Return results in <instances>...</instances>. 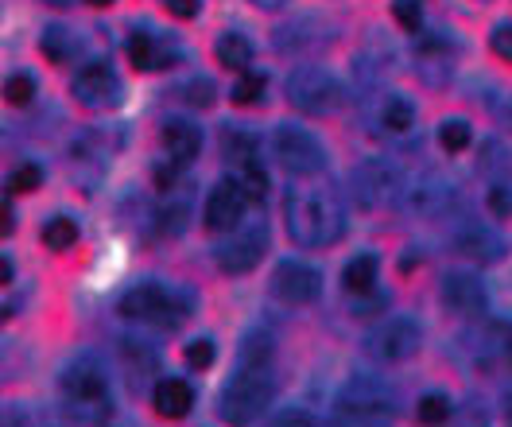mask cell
<instances>
[{
    "label": "cell",
    "instance_id": "obj_33",
    "mask_svg": "<svg viewBox=\"0 0 512 427\" xmlns=\"http://www.w3.org/2000/svg\"><path fill=\"white\" fill-rule=\"evenodd\" d=\"M470 140H474V129H470L466 121H443V125H439V144H443L447 152H466Z\"/></svg>",
    "mask_w": 512,
    "mask_h": 427
},
{
    "label": "cell",
    "instance_id": "obj_45",
    "mask_svg": "<svg viewBox=\"0 0 512 427\" xmlns=\"http://www.w3.org/2000/svg\"><path fill=\"white\" fill-rule=\"evenodd\" d=\"M501 408H505V416L512 420V393H505V400H501Z\"/></svg>",
    "mask_w": 512,
    "mask_h": 427
},
{
    "label": "cell",
    "instance_id": "obj_9",
    "mask_svg": "<svg viewBox=\"0 0 512 427\" xmlns=\"http://www.w3.org/2000/svg\"><path fill=\"white\" fill-rule=\"evenodd\" d=\"M450 202H454V187H450V179L435 175V171H423L400 191V206L412 218H439L450 210Z\"/></svg>",
    "mask_w": 512,
    "mask_h": 427
},
{
    "label": "cell",
    "instance_id": "obj_36",
    "mask_svg": "<svg viewBox=\"0 0 512 427\" xmlns=\"http://www.w3.org/2000/svg\"><path fill=\"white\" fill-rule=\"evenodd\" d=\"M392 12H396V20H400V28L419 32V24H423V4H419V0H392Z\"/></svg>",
    "mask_w": 512,
    "mask_h": 427
},
{
    "label": "cell",
    "instance_id": "obj_15",
    "mask_svg": "<svg viewBox=\"0 0 512 427\" xmlns=\"http://www.w3.org/2000/svg\"><path fill=\"white\" fill-rule=\"evenodd\" d=\"M245 206H249V195L241 191L237 179H222L210 198H206V230L214 233H229L237 230V222L245 218Z\"/></svg>",
    "mask_w": 512,
    "mask_h": 427
},
{
    "label": "cell",
    "instance_id": "obj_27",
    "mask_svg": "<svg viewBox=\"0 0 512 427\" xmlns=\"http://www.w3.org/2000/svg\"><path fill=\"white\" fill-rule=\"evenodd\" d=\"M241 365H272V334L268 330H253L241 342Z\"/></svg>",
    "mask_w": 512,
    "mask_h": 427
},
{
    "label": "cell",
    "instance_id": "obj_2",
    "mask_svg": "<svg viewBox=\"0 0 512 427\" xmlns=\"http://www.w3.org/2000/svg\"><path fill=\"white\" fill-rule=\"evenodd\" d=\"M121 315L128 323H148V327L175 330L179 323H187L191 315V296L179 292V288H167V284H136L121 296Z\"/></svg>",
    "mask_w": 512,
    "mask_h": 427
},
{
    "label": "cell",
    "instance_id": "obj_46",
    "mask_svg": "<svg viewBox=\"0 0 512 427\" xmlns=\"http://www.w3.org/2000/svg\"><path fill=\"white\" fill-rule=\"evenodd\" d=\"M47 4H55V8H70L74 0H47Z\"/></svg>",
    "mask_w": 512,
    "mask_h": 427
},
{
    "label": "cell",
    "instance_id": "obj_12",
    "mask_svg": "<svg viewBox=\"0 0 512 427\" xmlns=\"http://www.w3.org/2000/svg\"><path fill=\"white\" fill-rule=\"evenodd\" d=\"M70 90H74V98L82 101V105H90V109H109V105L121 101V78L113 74L109 63H86L78 66Z\"/></svg>",
    "mask_w": 512,
    "mask_h": 427
},
{
    "label": "cell",
    "instance_id": "obj_5",
    "mask_svg": "<svg viewBox=\"0 0 512 427\" xmlns=\"http://www.w3.org/2000/svg\"><path fill=\"white\" fill-rule=\"evenodd\" d=\"M334 408H338V420L377 424V420H392L396 416V393L384 381H377V377H353V381L342 385Z\"/></svg>",
    "mask_w": 512,
    "mask_h": 427
},
{
    "label": "cell",
    "instance_id": "obj_28",
    "mask_svg": "<svg viewBox=\"0 0 512 427\" xmlns=\"http://www.w3.org/2000/svg\"><path fill=\"white\" fill-rule=\"evenodd\" d=\"M74 241H78V222H74V218H51V222L43 226V245H47V249H59V253H63Z\"/></svg>",
    "mask_w": 512,
    "mask_h": 427
},
{
    "label": "cell",
    "instance_id": "obj_39",
    "mask_svg": "<svg viewBox=\"0 0 512 427\" xmlns=\"http://www.w3.org/2000/svg\"><path fill=\"white\" fill-rule=\"evenodd\" d=\"M489 210H493V218H509L512 214V191L505 183H493L489 187Z\"/></svg>",
    "mask_w": 512,
    "mask_h": 427
},
{
    "label": "cell",
    "instance_id": "obj_44",
    "mask_svg": "<svg viewBox=\"0 0 512 427\" xmlns=\"http://www.w3.org/2000/svg\"><path fill=\"white\" fill-rule=\"evenodd\" d=\"M280 424H307V416H299V412H284V416H280Z\"/></svg>",
    "mask_w": 512,
    "mask_h": 427
},
{
    "label": "cell",
    "instance_id": "obj_4",
    "mask_svg": "<svg viewBox=\"0 0 512 427\" xmlns=\"http://www.w3.org/2000/svg\"><path fill=\"white\" fill-rule=\"evenodd\" d=\"M63 396L78 420H109V412H113V404H109V377H105V369L94 358H78V362L66 365Z\"/></svg>",
    "mask_w": 512,
    "mask_h": 427
},
{
    "label": "cell",
    "instance_id": "obj_19",
    "mask_svg": "<svg viewBox=\"0 0 512 427\" xmlns=\"http://www.w3.org/2000/svg\"><path fill=\"white\" fill-rule=\"evenodd\" d=\"M481 358L485 365L512 369V319H493L481 334Z\"/></svg>",
    "mask_w": 512,
    "mask_h": 427
},
{
    "label": "cell",
    "instance_id": "obj_14",
    "mask_svg": "<svg viewBox=\"0 0 512 427\" xmlns=\"http://www.w3.org/2000/svg\"><path fill=\"white\" fill-rule=\"evenodd\" d=\"M439 296L462 319H478V315H485V307H489V292H485V284H481L474 272H447Z\"/></svg>",
    "mask_w": 512,
    "mask_h": 427
},
{
    "label": "cell",
    "instance_id": "obj_32",
    "mask_svg": "<svg viewBox=\"0 0 512 427\" xmlns=\"http://www.w3.org/2000/svg\"><path fill=\"white\" fill-rule=\"evenodd\" d=\"M264 90H268L264 74H241V82L229 90V98L237 101V105H260V101H264Z\"/></svg>",
    "mask_w": 512,
    "mask_h": 427
},
{
    "label": "cell",
    "instance_id": "obj_25",
    "mask_svg": "<svg viewBox=\"0 0 512 427\" xmlns=\"http://www.w3.org/2000/svg\"><path fill=\"white\" fill-rule=\"evenodd\" d=\"M43 55L51 59V63H70V55L78 51V39H74V32L70 28H59V24H51L47 32H43Z\"/></svg>",
    "mask_w": 512,
    "mask_h": 427
},
{
    "label": "cell",
    "instance_id": "obj_37",
    "mask_svg": "<svg viewBox=\"0 0 512 427\" xmlns=\"http://www.w3.org/2000/svg\"><path fill=\"white\" fill-rule=\"evenodd\" d=\"M183 358H187V365H194V369H210V365H214V342H210V338H198V342L187 346Z\"/></svg>",
    "mask_w": 512,
    "mask_h": 427
},
{
    "label": "cell",
    "instance_id": "obj_24",
    "mask_svg": "<svg viewBox=\"0 0 512 427\" xmlns=\"http://www.w3.org/2000/svg\"><path fill=\"white\" fill-rule=\"evenodd\" d=\"M222 152H225V160H233V167L256 164V136L245 132L241 125H229V129L222 132Z\"/></svg>",
    "mask_w": 512,
    "mask_h": 427
},
{
    "label": "cell",
    "instance_id": "obj_8",
    "mask_svg": "<svg viewBox=\"0 0 512 427\" xmlns=\"http://www.w3.org/2000/svg\"><path fill=\"white\" fill-rule=\"evenodd\" d=\"M423 346V327L408 315H392L365 334V350L377 362H408Z\"/></svg>",
    "mask_w": 512,
    "mask_h": 427
},
{
    "label": "cell",
    "instance_id": "obj_21",
    "mask_svg": "<svg viewBox=\"0 0 512 427\" xmlns=\"http://www.w3.org/2000/svg\"><path fill=\"white\" fill-rule=\"evenodd\" d=\"M381 125H384V132H392V136H404V132L416 129V105H412V98L388 94L381 105Z\"/></svg>",
    "mask_w": 512,
    "mask_h": 427
},
{
    "label": "cell",
    "instance_id": "obj_3",
    "mask_svg": "<svg viewBox=\"0 0 512 427\" xmlns=\"http://www.w3.org/2000/svg\"><path fill=\"white\" fill-rule=\"evenodd\" d=\"M272 396H276L272 365H237V373L222 389L218 412L229 424H249L256 416H264V408H272Z\"/></svg>",
    "mask_w": 512,
    "mask_h": 427
},
{
    "label": "cell",
    "instance_id": "obj_23",
    "mask_svg": "<svg viewBox=\"0 0 512 427\" xmlns=\"http://www.w3.org/2000/svg\"><path fill=\"white\" fill-rule=\"evenodd\" d=\"M128 59L136 70H160L163 59H167V51L160 47V39L148 32H132L128 35Z\"/></svg>",
    "mask_w": 512,
    "mask_h": 427
},
{
    "label": "cell",
    "instance_id": "obj_26",
    "mask_svg": "<svg viewBox=\"0 0 512 427\" xmlns=\"http://www.w3.org/2000/svg\"><path fill=\"white\" fill-rule=\"evenodd\" d=\"M121 362H125V369L132 373L128 381H144V373H152L156 369V354L144 346V342H121Z\"/></svg>",
    "mask_w": 512,
    "mask_h": 427
},
{
    "label": "cell",
    "instance_id": "obj_18",
    "mask_svg": "<svg viewBox=\"0 0 512 427\" xmlns=\"http://www.w3.org/2000/svg\"><path fill=\"white\" fill-rule=\"evenodd\" d=\"M194 408V389L183 377H163L156 385V412L167 420H183Z\"/></svg>",
    "mask_w": 512,
    "mask_h": 427
},
{
    "label": "cell",
    "instance_id": "obj_34",
    "mask_svg": "<svg viewBox=\"0 0 512 427\" xmlns=\"http://www.w3.org/2000/svg\"><path fill=\"white\" fill-rule=\"evenodd\" d=\"M32 98H35L32 74H8L4 78V101L8 105H32Z\"/></svg>",
    "mask_w": 512,
    "mask_h": 427
},
{
    "label": "cell",
    "instance_id": "obj_43",
    "mask_svg": "<svg viewBox=\"0 0 512 427\" xmlns=\"http://www.w3.org/2000/svg\"><path fill=\"white\" fill-rule=\"evenodd\" d=\"M256 8H264V12H276V8H284L288 0H253Z\"/></svg>",
    "mask_w": 512,
    "mask_h": 427
},
{
    "label": "cell",
    "instance_id": "obj_20",
    "mask_svg": "<svg viewBox=\"0 0 512 427\" xmlns=\"http://www.w3.org/2000/svg\"><path fill=\"white\" fill-rule=\"evenodd\" d=\"M377 272H381L377 257H373V253H361V257H353V261L342 268V284H346L350 296H369L373 284H377Z\"/></svg>",
    "mask_w": 512,
    "mask_h": 427
},
{
    "label": "cell",
    "instance_id": "obj_16",
    "mask_svg": "<svg viewBox=\"0 0 512 427\" xmlns=\"http://www.w3.org/2000/svg\"><path fill=\"white\" fill-rule=\"evenodd\" d=\"M454 249L478 264H493L505 257V241H501V233L493 230V226H481V222H466L462 230L454 233Z\"/></svg>",
    "mask_w": 512,
    "mask_h": 427
},
{
    "label": "cell",
    "instance_id": "obj_35",
    "mask_svg": "<svg viewBox=\"0 0 512 427\" xmlns=\"http://www.w3.org/2000/svg\"><path fill=\"white\" fill-rule=\"evenodd\" d=\"M416 416L423 420V424H443L450 416V400L443 393H427V396H419V408H416Z\"/></svg>",
    "mask_w": 512,
    "mask_h": 427
},
{
    "label": "cell",
    "instance_id": "obj_49",
    "mask_svg": "<svg viewBox=\"0 0 512 427\" xmlns=\"http://www.w3.org/2000/svg\"><path fill=\"white\" fill-rule=\"evenodd\" d=\"M4 315H8V311H4V307H0V323H4Z\"/></svg>",
    "mask_w": 512,
    "mask_h": 427
},
{
    "label": "cell",
    "instance_id": "obj_29",
    "mask_svg": "<svg viewBox=\"0 0 512 427\" xmlns=\"http://www.w3.org/2000/svg\"><path fill=\"white\" fill-rule=\"evenodd\" d=\"M179 98L187 101V105H214V98H218V90H214V82L206 78V74H194V78H187L183 86H179Z\"/></svg>",
    "mask_w": 512,
    "mask_h": 427
},
{
    "label": "cell",
    "instance_id": "obj_6",
    "mask_svg": "<svg viewBox=\"0 0 512 427\" xmlns=\"http://www.w3.org/2000/svg\"><path fill=\"white\" fill-rule=\"evenodd\" d=\"M288 101L299 113L330 117V113L342 109L346 90H342V82L330 70H322V66H299L288 78Z\"/></svg>",
    "mask_w": 512,
    "mask_h": 427
},
{
    "label": "cell",
    "instance_id": "obj_42",
    "mask_svg": "<svg viewBox=\"0 0 512 427\" xmlns=\"http://www.w3.org/2000/svg\"><path fill=\"white\" fill-rule=\"evenodd\" d=\"M12 272H16L12 261H8V257H0V288H4V284H12Z\"/></svg>",
    "mask_w": 512,
    "mask_h": 427
},
{
    "label": "cell",
    "instance_id": "obj_13",
    "mask_svg": "<svg viewBox=\"0 0 512 427\" xmlns=\"http://www.w3.org/2000/svg\"><path fill=\"white\" fill-rule=\"evenodd\" d=\"M268 253V230L264 226H249V230L225 237L222 249H218V268L229 276H241V272H253L260 257Z\"/></svg>",
    "mask_w": 512,
    "mask_h": 427
},
{
    "label": "cell",
    "instance_id": "obj_10",
    "mask_svg": "<svg viewBox=\"0 0 512 427\" xmlns=\"http://www.w3.org/2000/svg\"><path fill=\"white\" fill-rule=\"evenodd\" d=\"M350 187L357 206H365V210H381V206H388L392 198L400 195V179L384 160H365V164L353 167Z\"/></svg>",
    "mask_w": 512,
    "mask_h": 427
},
{
    "label": "cell",
    "instance_id": "obj_48",
    "mask_svg": "<svg viewBox=\"0 0 512 427\" xmlns=\"http://www.w3.org/2000/svg\"><path fill=\"white\" fill-rule=\"evenodd\" d=\"M4 365H8V354H4V350H0V377H4Z\"/></svg>",
    "mask_w": 512,
    "mask_h": 427
},
{
    "label": "cell",
    "instance_id": "obj_47",
    "mask_svg": "<svg viewBox=\"0 0 512 427\" xmlns=\"http://www.w3.org/2000/svg\"><path fill=\"white\" fill-rule=\"evenodd\" d=\"M86 4H94V8H105V4H113V0H86Z\"/></svg>",
    "mask_w": 512,
    "mask_h": 427
},
{
    "label": "cell",
    "instance_id": "obj_40",
    "mask_svg": "<svg viewBox=\"0 0 512 427\" xmlns=\"http://www.w3.org/2000/svg\"><path fill=\"white\" fill-rule=\"evenodd\" d=\"M163 4H167V12L179 16V20H194L198 8H202V0H163Z\"/></svg>",
    "mask_w": 512,
    "mask_h": 427
},
{
    "label": "cell",
    "instance_id": "obj_1",
    "mask_svg": "<svg viewBox=\"0 0 512 427\" xmlns=\"http://www.w3.org/2000/svg\"><path fill=\"white\" fill-rule=\"evenodd\" d=\"M284 218L295 245L303 249H326L342 241L346 233V206L330 187H299L284 202Z\"/></svg>",
    "mask_w": 512,
    "mask_h": 427
},
{
    "label": "cell",
    "instance_id": "obj_30",
    "mask_svg": "<svg viewBox=\"0 0 512 427\" xmlns=\"http://www.w3.org/2000/svg\"><path fill=\"white\" fill-rule=\"evenodd\" d=\"M237 183H241V191L249 195V202H264V195H268V175H264L260 164L237 167Z\"/></svg>",
    "mask_w": 512,
    "mask_h": 427
},
{
    "label": "cell",
    "instance_id": "obj_7",
    "mask_svg": "<svg viewBox=\"0 0 512 427\" xmlns=\"http://www.w3.org/2000/svg\"><path fill=\"white\" fill-rule=\"evenodd\" d=\"M272 148H276L280 167L291 175H319L326 167V148L319 144V136L307 132L303 125H276Z\"/></svg>",
    "mask_w": 512,
    "mask_h": 427
},
{
    "label": "cell",
    "instance_id": "obj_22",
    "mask_svg": "<svg viewBox=\"0 0 512 427\" xmlns=\"http://www.w3.org/2000/svg\"><path fill=\"white\" fill-rule=\"evenodd\" d=\"M214 55H218V63L225 70H249V63H253V43L241 32H225L214 43Z\"/></svg>",
    "mask_w": 512,
    "mask_h": 427
},
{
    "label": "cell",
    "instance_id": "obj_31",
    "mask_svg": "<svg viewBox=\"0 0 512 427\" xmlns=\"http://www.w3.org/2000/svg\"><path fill=\"white\" fill-rule=\"evenodd\" d=\"M39 183H43V167L20 164L16 171H12V175H8L4 191H8V195H28V191H39Z\"/></svg>",
    "mask_w": 512,
    "mask_h": 427
},
{
    "label": "cell",
    "instance_id": "obj_11",
    "mask_svg": "<svg viewBox=\"0 0 512 427\" xmlns=\"http://www.w3.org/2000/svg\"><path fill=\"white\" fill-rule=\"evenodd\" d=\"M272 296L280 303H315L322 296V276L319 268L303 261H280L272 272Z\"/></svg>",
    "mask_w": 512,
    "mask_h": 427
},
{
    "label": "cell",
    "instance_id": "obj_17",
    "mask_svg": "<svg viewBox=\"0 0 512 427\" xmlns=\"http://www.w3.org/2000/svg\"><path fill=\"white\" fill-rule=\"evenodd\" d=\"M163 148H167V156H171L175 164L187 167L194 156L202 152V129H198L194 121L171 117V121H163Z\"/></svg>",
    "mask_w": 512,
    "mask_h": 427
},
{
    "label": "cell",
    "instance_id": "obj_41",
    "mask_svg": "<svg viewBox=\"0 0 512 427\" xmlns=\"http://www.w3.org/2000/svg\"><path fill=\"white\" fill-rule=\"evenodd\" d=\"M12 230H16V210L8 202H0V237H8Z\"/></svg>",
    "mask_w": 512,
    "mask_h": 427
},
{
    "label": "cell",
    "instance_id": "obj_38",
    "mask_svg": "<svg viewBox=\"0 0 512 427\" xmlns=\"http://www.w3.org/2000/svg\"><path fill=\"white\" fill-rule=\"evenodd\" d=\"M489 47H493V55H497V59L512 63V24H497L493 35H489Z\"/></svg>",
    "mask_w": 512,
    "mask_h": 427
}]
</instances>
